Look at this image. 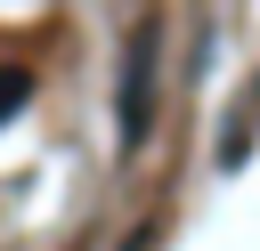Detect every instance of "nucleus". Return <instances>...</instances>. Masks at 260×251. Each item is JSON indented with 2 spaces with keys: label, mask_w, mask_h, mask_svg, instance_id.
I'll return each instance as SVG.
<instances>
[{
  "label": "nucleus",
  "mask_w": 260,
  "mask_h": 251,
  "mask_svg": "<svg viewBox=\"0 0 260 251\" xmlns=\"http://www.w3.org/2000/svg\"><path fill=\"white\" fill-rule=\"evenodd\" d=\"M154 89H162V16H138L130 40H122V89H114V130H122V154L146 146L154 130Z\"/></svg>",
  "instance_id": "f257e3e1"
},
{
  "label": "nucleus",
  "mask_w": 260,
  "mask_h": 251,
  "mask_svg": "<svg viewBox=\"0 0 260 251\" xmlns=\"http://www.w3.org/2000/svg\"><path fill=\"white\" fill-rule=\"evenodd\" d=\"M252 130H260V89L244 97V113H236V130L219 138V170H244V154H252Z\"/></svg>",
  "instance_id": "f03ea898"
},
{
  "label": "nucleus",
  "mask_w": 260,
  "mask_h": 251,
  "mask_svg": "<svg viewBox=\"0 0 260 251\" xmlns=\"http://www.w3.org/2000/svg\"><path fill=\"white\" fill-rule=\"evenodd\" d=\"M24 97H32V65H0V130L24 113Z\"/></svg>",
  "instance_id": "7ed1b4c3"
}]
</instances>
